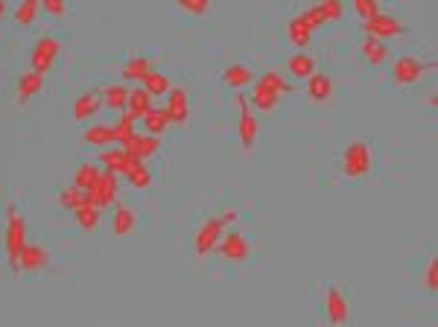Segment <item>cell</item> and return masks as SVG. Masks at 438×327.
I'll use <instances>...</instances> for the list:
<instances>
[{
  "label": "cell",
  "instance_id": "obj_9",
  "mask_svg": "<svg viewBox=\"0 0 438 327\" xmlns=\"http://www.w3.org/2000/svg\"><path fill=\"white\" fill-rule=\"evenodd\" d=\"M237 103H240V126H237V131H240L242 149H251L254 140H258V117L251 114L246 96H237Z\"/></svg>",
  "mask_w": 438,
  "mask_h": 327
},
{
  "label": "cell",
  "instance_id": "obj_4",
  "mask_svg": "<svg viewBox=\"0 0 438 327\" xmlns=\"http://www.w3.org/2000/svg\"><path fill=\"white\" fill-rule=\"evenodd\" d=\"M362 30H365V35H374V39H395V35H404V32H406V27H404V23H400L397 18L383 15V12H377V15L365 18Z\"/></svg>",
  "mask_w": 438,
  "mask_h": 327
},
{
  "label": "cell",
  "instance_id": "obj_8",
  "mask_svg": "<svg viewBox=\"0 0 438 327\" xmlns=\"http://www.w3.org/2000/svg\"><path fill=\"white\" fill-rule=\"evenodd\" d=\"M216 249L222 251V257H228V260H237V263L249 257V240L242 237L240 231H222V237H219Z\"/></svg>",
  "mask_w": 438,
  "mask_h": 327
},
{
  "label": "cell",
  "instance_id": "obj_31",
  "mask_svg": "<svg viewBox=\"0 0 438 327\" xmlns=\"http://www.w3.org/2000/svg\"><path fill=\"white\" fill-rule=\"evenodd\" d=\"M143 88L149 91L152 96H158V94H167L173 85H169V79L164 76V74H158V70H149V74L143 76Z\"/></svg>",
  "mask_w": 438,
  "mask_h": 327
},
{
  "label": "cell",
  "instance_id": "obj_29",
  "mask_svg": "<svg viewBox=\"0 0 438 327\" xmlns=\"http://www.w3.org/2000/svg\"><path fill=\"white\" fill-rule=\"evenodd\" d=\"M152 70V65H149V59H140V56H135V59H129V62L123 65V79H138V82H143V76Z\"/></svg>",
  "mask_w": 438,
  "mask_h": 327
},
{
  "label": "cell",
  "instance_id": "obj_7",
  "mask_svg": "<svg viewBox=\"0 0 438 327\" xmlns=\"http://www.w3.org/2000/svg\"><path fill=\"white\" fill-rule=\"evenodd\" d=\"M424 74H427V65L415 56H400L392 65V76H395L397 85H415Z\"/></svg>",
  "mask_w": 438,
  "mask_h": 327
},
{
  "label": "cell",
  "instance_id": "obj_22",
  "mask_svg": "<svg viewBox=\"0 0 438 327\" xmlns=\"http://www.w3.org/2000/svg\"><path fill=\"white\" fill-rule=\"evenodd\" d=\"M254 79V74L246 67V65H228L222 70V82L228 85V88H246V85Z\"/></svg>",
  "mask_w": 438,
  "mask_h": 327
},
{
  "label": "cell",
  "instance_id": "obj_10",
  "mask_svg": "<svg viewBox=\"0 0 438 327\" xmlns=\"http://www.w3.org/2000/svg\"><path fill=\"white\" fill-rule=\"evenodd\" d=\"M126 152H132V155H138V158L143 161V158H149V155H155L158 152V147H161V140H158V135H138V131H132V135L120 143Z\"/></svg>",
  "mask_w": 438,
  "mask_h": 327
},
{
  "label": "cell",
  "instance_id": "obj_45",
  "mask_svg": "<svg viewBox=\"0 0 438 327\" xmlns=\"http://www.w3.org/2000/svg\"><path fill=\"white\" fill-rule=\"evenodd\" d=\"M27 3H39V0H27Z\"/></svg>",
  "mask_w": 438,
  "mask_h": 327
},
{
  "label": "cell",
  "instance_id": "obj_35",
  "mask_svg": "<svg viewBox=\"0 0 438 327\" xmlns=\"http://www.w3.org/2000/svg\"><path fill=\"white\" fill-rule=\"evenodd\" d=\"M319 12H322V18H324V23H333V21H339L342 18V0H322L319 3Z\"/></svg>",
  "mask_w": 438,
  "mask_h": 327
},
{
  "label": "cell",
  "instance_id": "obj_33",
  "mask_svg": "<svg viewBox=\"0 0 438 327\" xmlns=\"http://www.w3.org/2000/svg\"><path fill=\"white\" fill-rule=\"evenodd\" d=\"M135 114H132V112H123V114H120V120H117V126H112L114 129V140L117 143H123L129 135H132V131H135Z\"/></svg>",
  "mask_w": 438,
  "mask_h": 327
},
{
  "label": "cell",
  "instance_id": "obj_11",
  "mask_svg": "<svg viewBox=\"0 0 438 327\" xmlns=\"http://www.w3.org/2000/svg\"><path fill=\"white\" fill-rule=\"evenodd\" d=\"M50 266V251L44 246H23L21 260H18V272H41Z\"/></svg>",
  "mask_w": 438,
  "mask_h": 327
},
{
  "label": "cell",
  "instance_id": "obj_44",
  "mask_svg": "<svg viewBox=\"0 0 438 327\" xmlns=\"http://www.w3.org/2000/svg\"><path fill=\"white\" fill-rule=\"evenodd\" d=\"M6 15V0H0V18Z\"/></svg>",
  "mask_w": 438,
  "mask_h": 327
},
{
  "label": "cell",
  "instance_id": "obj_1",
  "mask_svg": "<svg viewBox=\"0 0 438 327\" xmlns=\"http://www.w3.org/2000/svg\"><path fill=\"white\" fill-rule=\"evenodd\" d=\"M23 246H27V222H23V216L18 213L15 204H9L6 208V257H9L12 272H18Z\"/></svg>",
  "mask_w": 438,
  "mask_h": 327
},
{
  "label": "cell",
  "instance_id": "obj_39",
  "mask_svg": "<svg viewBox=\"0 0 438 327\" xmlns=\"http://www.w3.org/2000/svg\"><path fill=\"white\" fill-rule=\"evenodd\" d=\"M354 9L359 12V18L365 21V18H371V15L380 12V3H377V0H354Z\"/></svg>",
  "mask_w": 438,
  "mask_h": 327
},
{
  "label": "cell",
  "instance_id": "obj_20",
  "mask_svg": "<svg viewBox=\"0 0 438 327\" xmlns=\"http://www.w3.org/2000/svg\"><path fill=\"white\" fill-rule=\"evenodd\" d=\"M286 70H289V76H295V79H307L310 74H315V62L310 53H295V56H289Z\"/></svg>",
  "mask_w": 438,
  "mask_h": 327
},
{
  "label": "cell",
  "instance_id": "obj_2",
  "mask_svg": "<svg viewBox=\"0 0 438 327\" xmlns=\"http://www.w3.org/2000/svg\"><path fill=\"white\" fill-rule=\"evenodd\" d=\"M342 169H345L348 178L368 176V169H371V152H368V147H365L362 140H354V143H348V147H345Z\"/></svg>",
  "mask_w": 438,
  "mask_h": 327
},
{
  "label": "cell",
  "instance_id": "obj_18",
  "mask_svg": "<svg viewBox=\"0 0 438 327\" xmlns=\"http://www.w3.org/2000/svg\"><path fill=\"white\" fill-rule=\"evenodd\" d=\"M100 105H103V100H100V94L96 91H88V94H82L76 103H73V120H88V117H94L96 112H100Z\"/></svg>",
  "mask_w": 438,
  "mask_h": 327
},
{
  "label": "cell",
  "instance_id": "obj_40",
  "mask_svg": "<svg viewBox=\"0 0 438 327\" xmlns=\"http://www.w3.org/2000/svg\"><path fill=\"white\" fill-rule=\"evenodd\" d=\"M301 18H304V23H307L310 30H319V27H324V18H322L319 6H313V9H307V12H301Z\"/></svg>",
  "mask_w": 438,
  "mask_h": 327
},
{
  "label": "cell",
  "instance_id": "obj_37",
  "mask_svg": "<svg viewBox=\"0 0 438 327\" xmlns=\"http://www.w3.org/2000/svg\"><path fill=\"white\" fill-rule=\"evenodd\" d=\"M260 82H266L272 91H278V94H289V82L278 74V70H269V74H263L260 76Z\"/></svg>",
  "mask_w": 438,
  "mask_h": 327
},
{
  "label": "cell",
  "instance_id": "obj_27",
  "mask_svg": "<svg viewBox=\"0 0 438 327\" xmlns=\"http://www.w3.org/2000/svg\"><path fill=\"white\" fill-rule=\"evenodd\" d=\"M100 176H103V169L96 167V164H82V167L76 169V176H73V184L88 193V190L96 184V178H100Z\"/></svg>",
  "mask_w": 438,
  "mask_h": 327
},
{
  "label": "cell",
  "instance_id": "obj_43",
  "mask_svg": "<svg viewBox=\"0 0 438 327\" xmlns=\"http://www.w3.org/2000/svg\"><path fill=\"white\" fill-rule=\"evenodd\" d=\"M222 220H225V225H231V222H237V211H228V213L222 216Z\"/></svg>",
  "mask_w": 438,
  "mask_h": 327
},
{
  "label": "cell",
  "instance_id": "obj_28",
  "mask_svg": "<svg viewBox=\"0 0 438 327\" xmlns=\"http://www.w3.org/2000/svg\"><path fill=\"white\" fill-rule=\"evenodd\" d=\"M103 103L108 105V108H126V103H129V88L126 85H108V88L103 91Z\"/></svg>",
  "mask_w": 438,
  "mask_h": 327
},
{
  "label": "cell",
  "instance_id": "obj_12",
  "mask_svg": "<svg viewBox=\"0 0 438 327\" xmlns=\"http://www.w3.org/2000/svg\"><path fill=\"white\" fill-rule=\"evenodd\" d=\"M324 301H327V319H331L333 324H345L348 316H351V304H348L342 289L331 286V289H327V295H324Z\"/></svg>",
  "mask_w": 438,
  "mask_h": 327
},
{
  "label": "cell",
  "instance_id": "obj_32",
  "mask_svg": "<svg viewBox=\"0 0 438 327\" xmlns=\"http://www.w3.org/2000/svg\"><path fill=\"white\" fill-rule=\"evenodd\" d=\"M85 199H88V196H85V190H79L76 184H73V187H65L62 193H59V204H62L65 211L79 208V204H82Z\"/></svg>",
  "mask_w": 438,
  "mask_h": 327
},
{
  "label": "cell",
  "instance_id": "obj_25",
  "mask_svg": "<svg viewBox=\"0 0 438 327\" xmlns=\"http://www.w3.org/2000/svg\"><path fill=\"white\" fill-rule=\"evenodd\" d=\"M152 108V94L146 88H135L129 91V103H126V112H132L135 117H143L146 112Z\"/></svg>",
  "mask_w": 438,
  "mask_h": 327
},
{
  "label": "cell",
  "instance_id": "obj_24",
  "mask_svg": "<svg viewBox=\"0 0 438 327\" xmlns=\"http://www.w3.org/2000/svg\"><path fill=\"white\" fill-rule=\"evenodd\" d=\"M140 120H143V126H146L149 135H161V131H167V126H169L167 108H149V112H146Z\"/></svg>",
  "mask_w": 438,
  "mask_h": 327
},
{
  "label": "cell",
  "instance_id": "obj_41",
  "mask_svg": "<svg viewBox=\"0 0 438 327\" xmlns=\"http://www.w3.org/2000/svg\"><path fill=\"white\" fill-rule=\"evenodd\" d=\"M41 6H44L47 15H56V18H62L65 12H67V3H65V0H41Z\"/></svg>",
  "mask_w": 438,
  "mask_h": 327
},
{
  "label": "cell",
  "instance_id": "obj_15",
  "mask_svg": "<svg viewBox=\"0 0 438 327\" xmlns=\"http://www.w3.org/2000/svg\"><path fill=\"white\" fill-rule=\"evenodd\" d=\"M307 94L313 103H327L333 96V79L327 74H310L307 76Z\"/></svg>",
  "mask_w": 438,
  "mask_h": 327
},
{
  "label": "cell",
  "instance_id": "obj_42",
  "mask_svg": "<svg viewBox=\"0 0 438 327\" xmlns=\"http://www.w3.org/2000/svg\"><path fill=\"white\" fill-rule=\"evenodd\" d=\"M424 284H427V289H432V293L438 289V263H435V260L427 266V275H424Z\"/></svg>",
  "mask_w": 438,
  "mask_h": 327
},
{
  "label": "cell",
  "instance_id": "obj_6",
  "mask_svg": "<svg viewBox=\"0 0 438 327\" xmlns=\"http://www.w3.org/2000/svg\"><path fill=\"white\" fill-rule=\"evenodd\" d=\"M88 196V202L91 204H96V208H108V204H114V199H117V173H105L96 178V184L85 193Z\"/></svg>",
  "mask_w": 438,
  "mask_h": 327
},
{
  "label": "cell",
  "instance_id": "obj_19",
  "mask_svg": "<svg viewBox=\"0 0 438 327\" xmlns=\"http://www.w3.org/2000/svg\"><path fill=\"white\" fill-rule=\"evenodd\" d=\"M135 225H138V216L132 208H126V204H117V211H114V220H112V228H114V234L120 237H126L135 231Z\"/></svg>",
  "mask_w": 438,
  "mask_h": 327
},
{
  "label": "cell",
  "instance_id": "obj_38",
  "mask_svg": "<svg viewBox=\"0 0 438 327\" xmlns=\"http://www.w3.org/2000/svg\"><path fill=\"white\" fill-rule=\"evenodd\" d=\"M178 6L190 12V15H205L211 9V0H178Z\"/></svg>",
  "mask_w": 438,
  "mask_h": 327
},
{
  "label": "cell",
  "instance_id": "obj_23",
  "mask_svg": "<svg viewBox=\"0 0 438 327\" xmlns=\"http://www.w3.org/2000/svg\"><path fill=\"white\" fill-rule=\"evenodd\" d=\"M73 216H76V222L85 228V231H94V228L100 225V208H96V204H91L88 199H85L79 208H73Z\"/></svg>",
  "mask_w": 438,
  "mask_h": 327
},
{
  "label": "cell",
  "instance_id": "obj_30",
  "mask_svg": "<svg viewBox=\"0 0 438 327\" xmlns=\"http://www.w3.org/2000/svg\"><path fill=\"white\" fill-rule=\"evenodd\" d=\"M114 140V129L112 126H91L85 129V143H94V147H105V143Z\"/></svg>",
  "mask_w": 438,
  "mask_h": 327
},
{
  "label": "cell",
  "instance_id": "obj_14",
  "mask_svg": "<svg viewBox=\"0 0 438 327\" xmlns=\"http://www.w3.org/2000/svg\"><path fill=\"white\" fill-rule=\"evenodd\" d=\"M167 114H169V123H187L190 117V105H187V91L181 88H169L167 91Z\"/></svg>",
  "mask_w": 438,
  "mask_h": 327
},
{
  "label": "cell",
  "instance_id": "obj_21",
  "mask_svg": "<svg viewBox=\"0 0 438 327\" xmlns=\"http://www.w3.org/2000/svg\"><path fill=\"white\" fill-rule=\"evenodd\" d=\"M41 85H44V74H39V70H27V74H21V79H18V96L27 103L30 96H35L41 91Z\"/></svg>",
  "mask_w": 438,
  "mask_h": 327
},
{
  "label": "cell",
  "instance_id": "obj_34",
  "mask_svg": "<svg viewBox=\"0 0 438 327\" xmlns=\"http://www.w3.org/2000/svg\"><path fill=\"white\" fill-rule=\"evenodd\" d=\"M126 176H129V181H132V187H149V184H152V173L146 169L143 161H138Z\"/></svg>",
  "mask_w": 438,
  "mask_h": 327
},
{
  "label": "cell",
  "instance_id": "obj_17",
  "mask_svg": "<svg viewBox=\"0 0 438 327\" xmlns=\"http://www.w3.org/2000/svg\"><path fill=\"white\" fill-rule=\"evenodd\" d=\"M359 50L365 56V62L368 65H383L388 59V47L383 39H374V35H365V41L359 44Z\"/></svg>",
  "mask_w": 438,
  "mask_h": 327
},
{
  "label": "cell",
  "instance_id": "obj_26",
  "mask_svg": "<svg viewBox=\"0 0 438 327\" xmlns=\"http://www.w3.org/2000/svg\"><path fill=\"white\" fill-rule=\"evenodd\" d=\"M286 32H289V39H292V44H295V47H307V44H310V35H313V30L307 27V23H304L301 15L289 18Z\"/></svg>",
  "mask_w": 438,
  "mask_h": 327
},
{
  "label": "cell",
  "instance_id": "obj_16",
  "mask_svg": "<svg viewBox=\"0 0 438 327\" xmlns=\"http://www.w3.org/2000/svg\"><path fill=\"white\" fill-rule=\"evenodd\" d=\"M278 100H281V94L272 91L269 85L258 79V85H254V91H251V105L258 108V112H272V108L278 105Z\"/></svg>",
  "mask_w": 438,
  "mask_h": 327
},
{
  "label": "cell",
  "instance_id": "obj_3",
  "mask_svg": "<svg viewBox=\"0 0 438 327\" xmlns=\"http://www.w3.org/2000/svg\"><path fill=\"white\" fill-rule=\"evenodd\" d=\"M59 50H62V41L53 39V35H41V39L35 41V47H32V59H30L32 70H39V74H47V70L56 65Z\"/></svg>",
  "mask_w": 438,
  "mask_h": 327
},
{
  "label": "cell",
  "instance_id": "obj_36",
  "mask_svg": "<svg viewBox=\"0 0 438 327\" xmlns=\"http://www.w3.org/2000/svg\"><path fill=\"white\" fill-rule=\"evenodd\" d=\"M35 9H39V3H27V0H21V6L15 9V21L21 23V27H32Z\"/></svg>",
  "mask_w": 438,
  "mask_h": 327
},
{
  "label": "cell",
  "instance_id": "obj_5",
  "mask_svg": "<svg viewBox=\"0 0 438 327\" xmlns=\"http://www.w3.org/2000/svg\"><path fill=\"white\" fill-rule=\"evenodd\" d=\"M222 231H225V220L222 216H211V220H205L202 225H199V231H196V254H211L213 249H216V243H219V237H222Z\"/></svg>",
  "mask_w": 438,
  "mask_h": 327
},
{
  "label": "cell",
  "instance_id": "obj_13",
  "mask_svg": "<svg viewBox=\"0 0 438 327\" xmlns=\"http://www.w3.org/2000/svg\"><path fill=\"white\" fill-rule=\"evenodd\" d=\"M140 158H138V155H132V152H126L123 147H120V149H105L103 155H100V164H105V169H108V173H129V169L132 167H135Z\"/></svg>",
  "mask_w": 438,
  "mask_h": 327
}]
</instances>
